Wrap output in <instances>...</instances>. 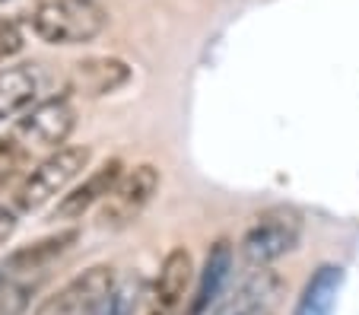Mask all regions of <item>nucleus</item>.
Listing matches in <instances>:
<instances>
[{
    "label": "nucleus",
    "mask_w": 359,
    "mask_h": 315,
    "mask_svg": "<svg viewBox=\"0 0 359 315\" xmlns=\"http://www.w3.org/2000/svg\"><path fill=\"white\" fill-rule=\"evenodd\" d=\"M89 159H93L89 147H61V150H51L35 169H29V175L22 178V185L13 194V204L22 213L41 210L48 201H55L57 194H64L74 185L76 178L83 175V169L89 166Z\"/></svg>",
    "instance_id": "nucleus-1"
},
{
    "label": "nucleus",
    "mask_w": 359,
    "mask_h": 315,
    "mask_svg": "<svg viewBox=\"0 0 359 315\" xmlns=\"http://www.w3.org/2000/svg\"><path fill=\"white\" fill-rule=\"evenodd\" d=\"M29 22L48 45H86L102 35L105 13L93 0H41Z\"/></svg>",
    "instance_id": "nucleus-2"
},
{
    "label": "nucleus",
    "mask_w": 359,
    "mask_h": 315,
    "mask_svg": "<svg viewBox=\"0 0 359 315\" xmlns=\"http://www.w3.org/2000/svg\"><path fill=\"white\" fill-rule=\"evenodd\" d=\"M299 239H302V213L296 207L277 204L251 220V227L238 242V252L248 267H267L286 252H292Z\"/></svg>",
    "instance_id": "nucleus-3"
},
{
    "label": "nucleus",
    "mask_w": 359,
    "mask_h": 315,
    "mask_svg": "<svg viewBox=\"0 0 359 315\" xmlns=\"http://www.w3.org/2000/svg\"><path fill=\"white\" fill-rule=\"evenodd\" d=\"M159 185H163V172L153 163H137L130 169H124L121 178L115 182V188L109 192V198L99 204V227L105 229L130 227L153 204V198L159 194Z\"/></svg>",
    "instance_id": "nucleus-4"
},
{
    "label": "nucleus",
    "mask_w": 359,
    "mask_h": 315,
    "mask_svg": "<svg viewBox=\"0 0 359 315\" xmlns=\"http://www.w3.org/2000/svg\"><path fill=\"white\" fill-rule=\"evenodd\" d=\"M115 267L95 264L86 267L83 274H76L74 281H67L57 293H51L35 315H99V309L105 306L109 293L115 290Z\"/></svg>",
    "instance_id": "nucleus-5"
},
{
    "label": "nucleus",
    "mask_w": 359,
    "mask_h": 315,
    "mask_svg": "<svg viewBox=\"0 0 359 315\" xmlns=\"http://www.w3.org/2000/svg\"><path fill=\"white\" fill-rule=\"evenodd\" d=\"M76 128V109L67 96L39 99L16 121V138L32 150H61Z\"/></svg>",
    "instance_id": "nucleus-6"
},
{
    "label": "nucleus",
    "mask_w": 359,
    "mask_h": 315,
    "mask_svg": "<svg viewBox=\"0 0 359 315\" xmlns=\"http://www.w3.org/2000/svg\"><path fill=\"white\" fill-rule=\"evenodd\" d=\"M121 172H124V166H121L118 156L105 159L99 169H93L80 185H74L61 201H57L51 220H83V213L93 210L95 204H102V201L109 198V192L115 188V182L121 178Z\"/></svg>",
    "instance_id": "nucleus-7"
},
{
    "label": "nucleus",
    "mask_w": 359,
    "mask_h": 315,
    "mask_svg": "<svg viewBox=\"0 0 359 315\" xmlns=\"http://www.w3.org/2000/svg\"><path fill=\"white\" fill-rule=\"evenodd\" d=\"M280 293H283L280 274L261 267V271H255L245 283H238L210 315H271Z\"/></svg>",
    "instance_id": "nucleus-8"
},
{
    "label": "nucleus",
    "mask_w": 359,
    "mask_h": 315,
    "mask_svg": "<svg viewBox=\"0 0 359 315\" xmlns=\"http://www.w3.org/2000/svg\"><path fill=\"white\" fill-rule=\"evenodd\" d=\"M45 76L39 64H16L0 74V124L29 112L41 99Z\"/></svg>",
    "instance_id": "nucleus-9"
},
{
    "label": "nucleus",
    "mask_w": 359,
    "mask_h": 315,
    "mask_svg": "<svg viewBox=\"0 0 359 315\" xmlns=\"http://www.w3.org/2000/svg\"><path fill=\"white\" fill-rule=\"evenodd\" d=\"M76 236H80L76 229H61V233H51V236H45V239L29 242V246H20L16 252H10L7 258H4L0 267L10 271V274H20V277L45 274L48 264L61 258V255L76 242Z\"/></svg>",
    "instance_id": "nucleus-10"
},
{
    "label": "nucleus",
    "mask_w": 359,
    "mask_h": 315,
    "mask_svg": "<svg viewBox=\"0 0 359 315\" xmlns=\"http://www.w3.org/2000/svg\"><path fill=\"white\" fill-rule=\"evenodd\" d=\"M191 283H194V258L188 248H172L159 264L156 281H153V296L163 306V312H175L178 302L188 296Z\"/></svg>",
    "instance_id": "nucleus-11"
},
{
    "label": "nucleus",
    "mask_w": 359,
    "mask_h": 315,
    "mask_svg": "<svg viewBox=\"0 0 359 315\" xmlns=\"http://www.w3.org/2000/svg\"><path fill=\"white\" fill-rule=\"evenodd\" d=\"M130 80V67L118 58H86V61L74 64L70 74V89L86 93V96H109L115 89H121Z\"/></svg>",
    "instance_id": "nucleus-12"
},
{
    "label": "nucleus",
    "mask_w": 359,
    "mask_h": 315,
    "mask_svg": "<svg viewBox=\"0 0 359 315\" xmlns=\"http://www.w3.org/2000/svg\"><path fill=\"white\" fill-rule=\"evenodd\" d=\"M340 287H344V267L340 264H318L315 274L299 293L292 315H334Z\"/></svg>",
    "instance_id": "nucleus-13"
},
{
    "label": "nucleus",
    "mask_w": 359,
    "mask_h": 315,
    "mask_svg": "<svg viewBox=\"0 0 359 315\" xmlns=\"http://www.w3.org/2000/svg\"><path fill=\"white\" fill-rule=\"evenodd\" d=\"M229 271H232V242L217 239L210 255H207V264H203V274H201V283H197V293L188 315H203L217 302V296L223 293V283L229 281Z\"/></svg>",
    "instance_id": "nucleus-14"
},
{
    "label": "nucleus",
    "mask_w": 359,
    "mask_h": 315,
    "mask_svg": "<svg viewBox=\"0 0 359 315\" xmlns=\"http://www.w3.org/2000/svg\"><path fill=\"white\" fill-rule=\"evenodd\" d=\"M35 293V281L10 274L0 267V315H26Z\"/></svg>",
    "instance_id": "nucleus-15"
},
{
    "label": "nucleus",
    "mask_w": 359,
    "mask_h": 315,
    "mask_svg": "<svg viewBox=\"0 0 359 315\" xmlns=\"http://www.w3.org/2000/svg\"><path fill=\"white\" fill-rule=\"evenodd\" d=\"M143 293H147V283L140 277H128V281L115 283V290L109 293V300L99 309V315H137Z\"/></svg>",
    "instance_id": "nucleus-16"
},
{
    "label": "nucleus",
    "mask_w": 359,
    "mask_h": 315,
    "mask_svg": "<svg viewBox=\"0 0 359 315\" xmlns=\"http://www.w3.org/2000/svg\"><path fill=\"white\" fill-rule=\"evenodd\" d=\"M22 159H26V153L16 147V140H0V188L22 169Z\"/></svg>",
    "instance_id": "nucleus-17"
},
{
    "label": "nucleus",
    "mask_w": 359,
    "mask_h": 315,
    "mask_svg": "<svg viewBox=\"0 0 359 315\" xmlns=\"http://www.w3.org/2000/svg\"><path fill=\"white\" fill-rule=\"evenodd\" d=\"M20 217L22 210L10 201V204H0V248L10 242V236L16 233V227H20Z\"/></svg>",
    "instance_id": "nucleus-18"
},
{
    "label": "nucleus",
    "mask_w": 359,
    "mask_h": 315,
    "mask_svg": "<svg viewBox=\"0 0 359 315\" xmlns=\"http://www.w3.org/2000/svg\"><path fill=\"white\" fill-rule=\"evenodd\" d=\"M22 48V35L13 22H0V61L13 58L16 51Z\"/></svg>",
    "instance_id": "nucleus-19"
}]
</instances>
